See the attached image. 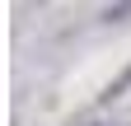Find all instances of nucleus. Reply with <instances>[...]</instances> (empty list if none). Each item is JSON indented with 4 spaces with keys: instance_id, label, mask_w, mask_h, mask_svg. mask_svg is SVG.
<instances>
[]
</instances>
